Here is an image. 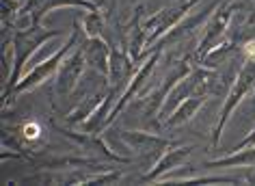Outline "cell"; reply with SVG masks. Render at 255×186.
<instances>
[{
  "mask_svg": "<svg viewBox=\"0 0 255 186\" xmlns=\"http://www.w3.org/2000/svg\"><path fill=\"white\" fill-rule=\"evenodd\" d=\"M238 7L240 4L234 2V0H223L219 7L214 9V13L201 26V37L193 50V63H201L206 59V54H210L214 48H219L227 39V33L232 28V22Z\"/></svg>",
  "mask_w": 255,
  "mask_h": 186,
  "instance_id": "277c9868",
  "label": "cell"
},
{
  "mask_svg": "<svg viewBox=\"0 0 255 186\" xmlns=\"http://www.w3.org/2000/svg\"><path fill=\"white\" fill-rule=\"evenodd\" d=\"M78 22V46L82 48V52L87 56V63H89V69H95V72L108 76L111 72V46L104 37H95V35H89L85 33L80 20Z\"/></svg>",
  "mask_w": 255,
  "mask_h": 186,
  "instance_id": "9c48e42d",
  "label": "cell"
},
{
  "mask_svg": "<svg viewBox=\"0 0 255 186\" xmlns=\"http://www.w3.org/2000/svg\"><path fill=\"white\" fill-rule=\"evenodd\" d=\"M249 167H255V145L229 152L223 158L208 160L203 169H249Z\"/></svg>",
  "mask_w": 255,
  "mask_h": 186,
  "instance_id": "7c38bea8",
  "label": "cell"
},
{
  "mask_svg": "<svg viewBox=\"0 0 255 186\" xmlns=\"http://www.w3.org/2000/svg\"><path fill=\"white\" fill-rule=\"evenodd\" d=\"M63 7H76L95 11L100 9L98 2L93 0H24L22 9L15 15V26H28V24H41L50 11L63 9Z\"/></svg>",
  "mask_w": 255,
  "mask_h": 186,
  "instance_id": "ba28073f",
  "label": "cell"
},
{
  "mask_svg": "<svg viewBox=\"0 0 255 186\" xmlns=\"http://www.w3.org/2000/svg\"><path fill=\"white\" fill-rule=\"evenodd\" d=\"M201 0H180V2L171 4V7L158 11V13L149 15L143 22V35H145V50H143V61L151 54V48L162 39L169 30H173L182 20H186L188 13L193 11Z\"/></svg>",
  "mask_w": 255,
  "mask_h": 186,
  "instance_id": "5b68a950",
  "label": "cell"
},
{
  "mask_svg": "<svg viewBox=\"0 0 255 186\" xmlns=\"http://www.w3.org/2000/svg\"><path fill=\"white\" fill-rule=\"evenodd\" d=\"M80 24H82V28H85V33L95 35V37H104V39H106V35H104V30H106V20H104V15H102L100 9L89 11L87 15H82Z\"/></svg>",
  "mask_w": 255,
  "mask_h": 186,
  "instance_id": "4fadbf2b",
  "label": "cell"
},
{
  "mask_svg": "<svg viewBox=\"0 0 255 186\" xmlns=\"http://www.w3.org/2000/svg\"><path fill=\"white\" fill-rule=\"evenodd\" d=\"M119 139H121V143L132 152V160L147 171L156 165V160L160 158L169 147L175 145L173 141L164 139L160 134L145 132V130H121Z\"/></svg>",
  "mask_w": 255,
  "mask_h": 186,
  "instance_id": "8992f818",
  "label": "cell"
},
{
  "mask_svg": "<svg viewBox=\"0 0 255 186\" xmlns=\"http://www.w3.org/2000/svg\"><path fill=\"white\" fill-rule=\"evenodd\" d=\"M253 111H255V91H253Z\"/></svg>",
  "mask_w": 255,
  "mask_h": 186,
  "instance_id": "e0dca14e",
  "label": "cell"
},
{
  "mask_svg": "<svg viewBox=\"0 0 255 186\" xmlns=\"http://www.w3.org/2000/svg\"><path fill=\"white\" fill-rule=\"evenodd\" d=\"M87 67H89L87 56H85V52H82V48L76 43L72 52L63 59L59 72H56V76H54V95L56 98H61V100L72 98L76 87L82 82L80 78H82V74H85Z\"/></svg>",
  "mask_w": 255,
  "mask_h": 186,
  "instance_id": "52a82bcc",
  "label": "cell"
},
{
  "mask_svg": "<svg viewBox=\"0 0 255 186\" xmlns=\"http://www.w3.org/2000/svg\"><path fill=\"white\" fill-rule=\"evenodd\" d=\"M39 132H41V128L37 126V124H24L22 126V134H24V139L28 141H35V139H39Z\"/></svg>",
  "mask_w": 255,
  "mask_h": 186,
  "instance_id": "5bb4252c",
  "label": "cell"
},
{
  "mask_svg": "<svg viewBox=\"0 0 255 186\" xmlns=\"http://www.w3.org/2000/svg\"><path fill=\"white\" fill-rule=\"evenodd\" d=\"M78 43V22H74V30H72V35H69V39L63 43V46L56 50V52H52L48 56V59H43L41 63H37V65L30 69V72H26L20 78V82L13 87V91H11L7 98L2 100V106L7 108L11 102H13L17 95H22V93H28V91H33V89L37 87H41L43 82H48V80H52V76H56V72H59V67H61V63L63 59L72 52L74 46Z\"/></svg>",
  "mask_w": 255,
  "mask_h": 186,
  "instance_id": "3957f363",
  "label": "cell"
},
{
  "mask_svg": "<svg viewBox=\"0 0 255 186\" xmlns=\"http://www.w3.org/2000/svg\"><path fill=\"white\" fill-rule=\"evenodd\" d=\"M242 180L245 182H251V184H255V167H249V171L242 176Z\"/></svg>",
  "mask_w": 255,
  "mask_h": 186,
  "instance_id": "2e32d148",
  "label": "cell"
},
{
  "mask_svg": "<svg viewBox=\"0 0 255 186\" xmlns=\"http://www.w3.org/2000/svg\"><path fill=\"white\" fill-rule=\"evenodd\" d=\"M251 91H255V41H249L242 46V67L238 76L234 78V85L229 87L227 98L223 102V108L219 113V121H216V126L212 130V152H216V147H219L221 134L225 130L229 117H232L238 104Z\"/></svg>",
  "mask_w": 255,
  "mask_h": 186,
  "instance_id": "7a4b0ae2",
  "label": "cell"
},
{
  "mask_svg": "<svg viewBox=\"0 0 255 186\" xmlns=\"http://www.w3.org/2000/svg\"><path fill=\"white\" fill-rule=\"evenodd\" d=\"M193 150L195 147H190V145H173V147H169V150L156 160V165L151 167L149 171H145V176L141 180L143 182H162L171 171H175L177 167L186 165V160L190 158Z\"/></svg>",
  "mask_w": 255,
  "mask_h": 186,
  "instance_id": "30bf717a",
  "label": "cell"
},
{
  "mask_svg": "<svg viewBox=\"0 0 255 186\" xmlns=\"http://www.w3.org/2000/svg\"><path fill=\"white\" fill-rule=\"evenodd\" d=\"M249 145H255V130H253L251 134H247V137H245V139H242V141H240V143H236V145H234V147H232V150H229V152L242 150V147H249Z\"/></svg>",
  "mask_w": 255,
  "mask_h": 186,
  "instance_id": "9a60e30c",
  "label": "cell"
},
{
  "mask_svg": "<svg viewBox=\"0 0 255 186\" xmlns=\"http://www.w3.org/2000/svg\"><path fill=\"white\" fill-rule=\"evenodd\" d=\"M212 98L210 93H195V95H190V98H186L182 102L180 106L175 108L173 113L169 115V119L164 121V128H169V130H173V128L177 126H184V124H188L190 119L197 115V111L206 104V102Z\"/></svg>",
  "mask_w": 255,
  "mask_h": 186,
  "instance_id": "8fae6325",
  "label": "cell"
},
{
  "mask_svg": "<svg viewBox=\"0 0 255 186\" xmlns=\"http://www.w3.org/2000/svg\"><path fill=\"white\" fill-rule=\"evenodd\" d=\"M63 30H56V28H46L41 24H28V26H15L13 33H11V41L9 46L13 50V67L7 76V80L2 82V100L13 91V87L20 82V78L26 72V63L30 61L37 50H39L43 43H48L50 39H56L61 37Z\"/></svg>",
  "mask_w": 255,
  "mask_h": 186,
  "instance_id": "6da1fadb",
  "label": "cell"
}]
</instances>
